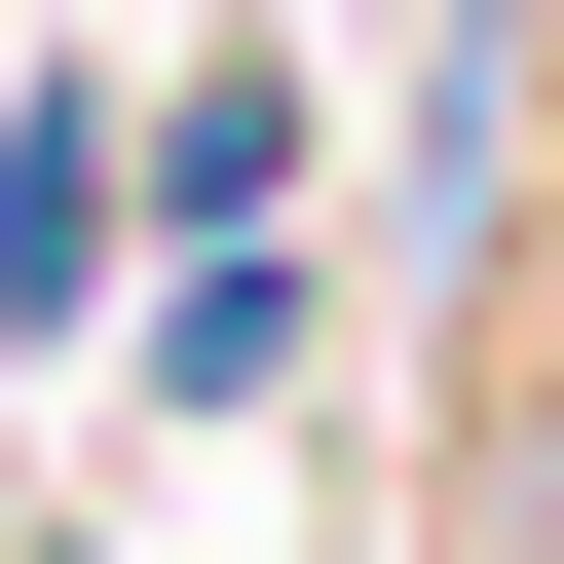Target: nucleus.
Wrapping results in <instances>:
<instances>
[{
    "mask_svg": "<svg viewBox=\"0 0 564 564\" xmlns=\"http://www.w3.org/2000/svg\"><path fill=\"white\" fill-rule=\"evenodd\" d=\"M113 302V113H0V339Z\"/></svg>",
    "mask_w": 564,
    "mask_h": 564,
    "instance_id": "obj_1",
    "label": "nucleus"
}]
</instances>
